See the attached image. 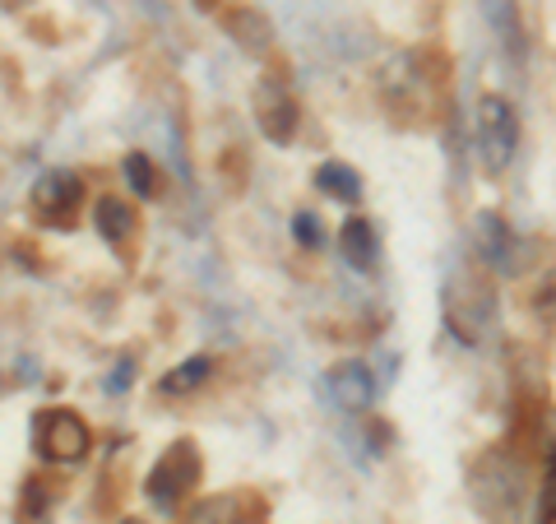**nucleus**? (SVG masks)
Returning <instances> with one entry per match:
<instances>
[{"label": "nucleus", "mask_w": 556, "mask_h": 524, "mask_svg": "<svg viewBox=\"0 0 556 524\" xmlns=\"http://www.w3.org/2000/svg\"><path fill=\"white\" fill-rule=\"evenodd\" d=\"M121 524H139V520H121Z\"/></svg>", "instance_id": "4be33fe9"}, {"label": "nucleus", "mask_w": 556, "mask_h": 524, "mask_svg": "<svg viewBox=\"0 0 556 524\" xmlns=\"http://www.w3.org/2000/svg\"><path fill=\"white\" fill-rule=\"evenodd\" d=\"M121 177H126V186L135 190L139 200H153L159 196V172H153V163H149V153H126V163H121Z\"/></svg>", "instance_id": "dca6fc26"}, {"label": "nucleus", "mask_w": 556, "mask_h": 524, "mask_svg": "<svg viewBox=\"0 0 556 524\" xmlns=\"http://www.w3.org/2000/svg\"><path fill=\"white\" fill-rule=\"evenodd\" d=\"M543 524H556V501H543Z\"/></svg>", "instance_id": "412c9836"}, {"label": "nucleus", "mask_w": 556, "mask_h": 524, "mask_svg": "<svg viewBox=\"0 0 556 524\" xmlns=\"http://www.w3.org/2000/svg\"><path fill=\"white\" fill-rule=\"evenodd\" d=\"M28 200H33V214L47 219L51 228H70L75 214H79V204H84V177L70 172V167H51L33 182Z\"/></svg>", "instance_id": "0eeeda50"}, {"label": "nucleus", "mask_w": 556, "mask_h": 524, "mask_svg": "<svg viewBox=\"0 0 556 524\" xmlns=\"http://www.w3.org/2000/svg\"><path fill=\"white\" fill-rule=\"evenodd\" d=\"M130 380H135V362H121V366H116V376L108 380V390H126Z\"/></svg>", "instance_id": "aec40b11"}, {"label": "nucleus", "mask_w": 556, "mask_h": 524, "mask_svg": "<svg viewBox=\"0 0 556 524\" xmlns=\"http://www.w3.org/2000/svg\"><path fill=\"white\" fill-rule=\"evenodd\" d=\"M445 325L455 329L459 344H478L496 321V278L482 260H464L445 278Z\"/></svg>", "instance_id": "f03ea898"}, {"label": "nucleus", "mask_w": 556, "mask_h": 524, "mask_svg": "<svg viewBox=\"0 0 556 524\" xmlns=\"http://www.w3.org/2000/svg\"><path fill=\"white\" fill-rule=\"evenodd\" d=\"M208 376H214V358L195 353V358H186L177 372H167V376L159 380V390H163V395H190V390H200Z\"/></svg>", "instance_id": "2eb2a0df"}, {"label": "nucleus", "mask_w": 556, "mask_h": 524, "mask_svg": "<svg viewBox=\"0 0 556 524\" xmlns=\"http://www.w3.org/2000/svg\"><path fill=\"white\" fill-rule=\"evenodd\" d=\"M292 237H298L302 251H320V247H325L320 214H311V209H298V214H292Z\"/></svg>", "instance_id": "f3484780"}, {"label": "nucleus", "mask_w": 556, "mask_h": 524, "mask_svg": "<svg viewBox=\"0 0 556 524\" xmlns=\"http://www.w3.org/2000/svg\"><path fill=\"white\" fill-rule=\"evenodd\" d=\"M186 524H241V497L237 492H214L186 511Z\"/></svg>", "instance_id": "4468645a"}, {"label": "nucleus", "mask_w": 556, "mask_h": 524, "mask_svg": "<svg viewBox=\"0 0 556 524\" xmlns=\"http://www.w3.org/2000/svg\"><path fill=\"white\" fill-rule=\"evenodd\" d=\"M473 255L482 260L486 270H501V274H515L519 270V247H515V233L510 223L496 214V209H482L473 214Z\"/></svg>", "instance_id": "6e6552de"}, {"label": "nucleus", "mask_w": 556, "mask_h": 524, "mask_svg": "<svg viewBox=\"0 0 556 524\" xmlns=\"http://www.w3.org/2000/svg\"><path fill=\"white\" fill-rule=\"evenodd\" d=\"M468 501L486 524H515L529 506V464L510 446H492L468 464Z\"/></svg>", "instance_id": "f257e3e1"}, {"label": "nucleus", "mask_w": 556, "mask_h": 524, "mask_svg": "<svg viewBox=\"0 0 556 524\" xmlns=\"http://www.w3.org/2000/svg\"><path fill=\"white\" fill-rule=\"evenodd\" d=\"M325 390H329V399H334L343 413H367L376 404V376L367 372V362H339V366H329Z\"/></svg>", "instance_id": "1a4fd4ad"}, {"label": "nucleus", "mask_w": 556, "mask_h": 524, "mask_svg": "<svg viewBox=\"0 0 556 524\" xmlns=\"http://www.w3.org/2000/svg\"><path fill=\"white\" fill-rule=\"evenodd\" d=\"M478 149H482V167L501 177L515 163L519 149V116L501 93H482L478 98Z\"/></svg>", "instance_id": "20e7f679"}, {"label": "nucleus", "mask_w": 556, "mask_h": 524, "mask_svg": "<svg viewBox=\"0 0 556 524\" xmlns=\"http://www.w3.org/2000/svg\"><path fill=\"white\" fill-rule=\"evenodd\" d=\"M339 247H343L348 265L362 270V274H371L376 260H380V233H376V223L362 219V214H353V219L343 223V233H339Z\"/></svg>", "instance_id": "f8f14e48"}, {"label": "nucleus", "mask_w": 556, "mask_h": 524, "mask_svg": "<svg viewBox=\"0 0 556 524\" xmlns=\"http://www.w3.org/2000/svg\"><path fill=\"white\" fill-rule=\"evenodd\" d=\"M241 524H251V520H241Z\"/></svg>", "instance_id": "5701e85b"}, {"label": "nucleus", "mask_w": 556, "mask_h": 524, "mask_svg": "<svg viewBox=\"0 0 556 524\" xmlns=\"http://www.w3.org/2000/svg\"><path fill=\"white\" fill-rule=\"evenodd\" d=\"M251 112H255V126H260V135H265L269 145H288V139L298 135V126H302L298 98H292V89L278 75H265L255 84Z\"/></svg>", "instance_id": "423d86ee"}, {"label": "nucleus", "mask_w": 556, "mask_h": 524, "mask_svg": "<svg viewBox=\"0 0 556 524\" xmlns=\"http://www.w3.org/2000/svg\"><path fill=\"white\" fill-rule=\"evenodd\" d=\"M135 223H139V214H135V204L130 200H121V196H98V204H93V228H98V237L108 241V247H126V241L135 237Z\"/></svg>", "instance_id": "9b49d317"}, {"label": "nucleus", "mask_w": 556, "mask_h": 524, "mask_svg": "<svg viewBox=\"0 0 556 524\" xmlns=\"http://www.w3.org/2000/svg\"><path fill=\"white\" fill-rule=\"evenodd\" d=\"M223 28H228V38L247 51V57H265L274 47V24L251 5H237V10L223 14Z\"/></svg>", "instance_id": "9d476101"}, {"label": "nucleus", "mask_w": 556, "mask_h": 524, "mask_svg": "<svg viewBox=\"0 0 556 524\" xmlns=\"http://www.w3.org/2000/svg\"><path fill=\"white\" fill-rule=\"evenodd\" d=\"M47 511H51V492H47V483H42V478H28V483H24V515H28L33 524H42V520H47Z\"/></svg>", "instance_id": "a211bd4d"}, {"label": "nucleus", "mask_w": 556, "mask_h": 524, "mask_svg": "<svg viewBox=\"0 0 556 524\" xmlns=\"http://www.w3.org/2000/svg\"><path fill=\"white\" fill-rule=\"evenodd\" d=\"M316 186L325 190L329 200H339V204H357L362 200V177L348 163H320Z\"/></svg>", "instance_id": "ddd939ff"}, {"label": "nucleus", "mask_w": 556, "mask_h": 524, "mask_svg": "<svg viewBox=\"0 0 556 524\" xmlns=\"http://www.w3.org/2000/svg\"><path fill=\"white\" fill-rule=\"evenodd\" d=\"M200 474H204V460H200L195 441H172L163 456H159V464H153V474H149V483H144V492H149L153 506L172 511V506H177L186 492H195Z\"/></svg>", "instance_id": "39448f33"}, {"label": "nucleus", "mask_w": 556, "mask_h": 524, "mask_svg": "<svg viewBox=\"0 0 556 524\" xmlns=\"http://www.w3.org/2000/svg\"><path fill=\"white\" fill-rule=\"evenodd\" d=\"M33 446L47 464H79L93 450V432L75 409H42L33 417Z\"/></svg>", "instance_id": "7ed1b4c3"}, {"label": "nucleus", "mask_w": 556, "mask_h": 524, "mask_svg": "<svg viewBox=\"0 0 556 524\" xmlns=\"http://www.w3.org/2000/svg\"><path fill=\"white\" fill-rule=\"evenodd\" d=\"M533 311L543 321H556V270L543 278V284H538V292H533Z\"/></svg>", "instance_id": "6ab92c4d"}]
</instances>
